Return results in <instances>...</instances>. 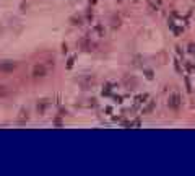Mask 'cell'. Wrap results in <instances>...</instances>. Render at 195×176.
Returning a JSON list of instances; mask_svg holds the SVG:
<instances>
[{"mask_svg": "<svg viewBox=\"0 0 195 176\" xmlns=\"http://www.w3.org/2000/svg\"><path fill=\"white\" fill-rule=\"evenodd\" d=\"M73 60H75V59H73V57L70 59V60H68V68H70V67H72V65H73Z\"/></svg>", "mask_w": 195, "mask_h": 176, "instance_id": "cell-11", "label": "cell"}, {"mask_svg": "<svg viewBox=\"0 0 195 176\" xmlns=\"http://www.w3.org/2000/svg\"><path fill=\"white\" fill-rule=\"evenodd\" d=\"M8 91H7V87L5 85H0V96H7Z\"/></svg>", "mask_w": 195, "mask_h": 176, "instance_id": "cell-8", "label": "cell"}, {"mask_svg": "<svg viewBox=\"0 0 195 176\" xmlns=\"http://www.w3.org/2000/svg\"><path fill=\"white\" fill-rule=\"evenodd\" d=\"M158 2H159V3H161V0H158Z\"/></svg>", "mask_w": 195, "mask_h": 176, "instance_id": "cell-12", "label": "cell"}, {"mask_svg": "<svg viewBox=\"0 0 195 176\" xmlns=\"http://www.w3.org/2000/svg\"><path fill=\"white\" fill-rule=\"evenodd\" d=\"M46 106H47V99H41L39 103H37V111L43 114L44 113V109H46Z\"/></svg>", "mask_w": 195, "mask_h": 176, "instance_id": "cell-5", "label": "cell"}, {"mask_svg": "<svg viewBox=\"0 0 195 176\" xmlns=\"http://www.w3.org/2000/svg\"><path fill=\"white\" fill-rule=\"evenodd\" d=\"M93 85H95V77H88L86 80L81 82V88L83 90H88L89 87H93Z\"/></svg>", "mask_w": 195, "mask_h": 176, "instance_id": "cell-4", "label": "cell"}, {"mask_svg": "<svg viewBox=\"0 0 195 176\" xmlns=\"http://www.w3.org/2000/svg\"><path fill=\"white\" fill-rule=\"evenodd\" d=\"M153 108H155V101H151V103H150V105H148V106H146V108L143 109V113L146 114V113H150V111H151Z\"/></svg>", "mask_w": 195, "mask_h": 176, "instance_id": "cell-9", "label": "cell"}, {"mask_svg": "<svg viewBox=\"0 0 195 176\" xmlns=\"http://www.w3.org/2000/svg\"><path fill=\"white\" fill-rule=\"evenodd\" d=\"M24 119H28V111L21 109V111H20V117H18V121H20V122H23Z\"/></svg>", "mask_w": 195, "mask_h": 176, "instance_id": "cell-6", "label": "cell"}, {"mask_svg": "<svg viewBox=\"0 0 195 176\" xmlns=\"http://www.w3.org/2000/svg\"><path fill=\"white\" fill-rule=\"evenodd\" d=\"M180 105H182V99H180L179 93H172L168 98V106L171 109H174V111H177V109L180 108Z\"/></svg>", "mask_w": 195, "mask_h": 176, "instance_id": "cell-1", "label": "cell"}, {"mask_svg": "<svg viewBox=\"0 0 195 176\" xmlns=\"http://www.w3.org/2000/svg\"><path fill=\"white\" fill-rule=\"evenodd\" d=\"M31 75H33L34 78H43L47 75V68L44 64H36L33 67V72H31Z\"/></svg>", "mask_w": 195, "mask_h": 176, "instance_id": "cell-2", "label": "cell"}, {"mask_svg": "<svg viewBox=\"0 0 195 176\" xmlns=\"http://www.w3.org/2000/svg\"><path fill=\"white\" fill-rule=\"evenodd\" d=\"M70 23L72 25H81V18H76V16H73V18H70Z\"/></svg>", "mask_w": 195, "mask_h": 176, "instance_id": "cell-7", "label": "cell"}, {"mask_svg": "<svg viewBox=\"0 0 195 176\" xmlns=\"http://www.w3.org/2000/svg\"><path fill=\"white\" fill-rule=\"evenodd\" d=\"M119 25H120V20H119V18H117V20L112 18V26H114V28H116V26H119Z\"/></svg>", "mask_w": 195, "mask_h": 176, "instance_id": "cell-10", "label": "cell"}, {"mask_svg": "<svg viewBox=\"0 0 195 176\" xmlns=\"http://www.w3.org/2000/svg\"><path fill=\"white\" fill-rule=\"evenodd\" d=\"M16 68V62L15 60H2L0 62V72H5V74H10Z\"/></svg>", "mask_w": 195, "mask_h": 176, "instance_id": "cell-3", "label": "cell"}]
</instances>
